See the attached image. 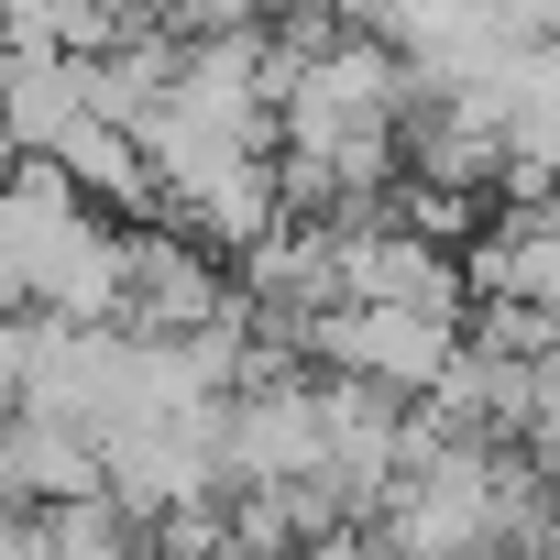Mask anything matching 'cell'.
Instances as JSON below:
<instances>
[{
	"label": "cell",
	"instance_id": "1",
	"mask_svg": "<svg viewBox=\"0 0 560 560\" xmlns=\"http://www.w3.org/2000/svg\"><path fill=\"white\" fill-rule=\"evenodd\" d=\"M462 341H472V319L418 308V298H330V308L298 319L308 363H341V374H374V385H407V396H429L462 363Z\"/></svg>",
	"mask_w": 560,
	"mask_h": 560
},
{
	"label": "cell",
	"instance_id": "3",
	"mask_svg": "<svg viewBox=\"0 0 560 560\" xmlns=\"http://www.w3.org/2000/svg\"><path fill=\"white\" fill-rule=\"evenodd\" d=\"M264 12H308V0H264Z\"/></svg>",
	"mask_w": 560,
	"mask_h": 560
},
{
	"label": "cell",
	"instance_id": "2",
	"mask_svg": "<svg viewBox=\"0 0 560 560\" xmlns=\"http://www.w3.org/2000/svg\"><path fill=\"white\" fill-rule=\"evenodd\" d=\"M110 483V440L45 407H12L0 429V505H56V494H100Z\"/></svg>",
	"mask_w": 560,
	"mask_h": 560
}]
</instances>
